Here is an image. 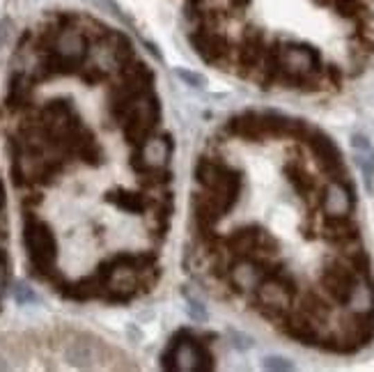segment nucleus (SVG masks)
<instances>
[{
	"mask_svg": "<svg viewBox=\"0 0 374 372\" xmlns=\"http://www.w3.org/2000/svg\"><path fill=\"white\" fill-rule=\"evenodd\" d=\"M122 120H124V134H127V138H131V141L148 136L159 120L157 99H154L152 94H148V97H138Z\"/></svg>",
	"mask_w": 374,
	"mask_h": 372,
	"instance_id": "obj_2",
	"label": "nucleus"
},
{
	"mask_svg": "<svg viewBox=\"0 0 374 372\" xmlns=\"http://www.w3.org/2000/svg\"><path fill=\"white\" fill-rule=\"evenodd\" d=\"M55 53L64 60L67 69L76 67V64L83 62V57L87 53L85 35L76 30V28H62L55 37Z\"/></svg>",
	"mask_w": 374,
	"mask_h": 372,
	"instance_id": "obj_4",
	"label": "nucleus"
},
{
	"mask_svg": "<svg viewBox=\"0 0 374 372\" xmlns=\"http://www.w3.org/2000/svg\"><path fill=\"white\" fill-rule=\"evenodd\" d=\"M117 207L127 209V211H141L143 207V200L141 195H120V198H115Z\"/></svg>",
	"mask_w": 374,
	"mask_h": 372,
	"instance_id": "obj_18",
	"label": "nucleus"
},
{
	"mask_svg": "<svg viewBox=\"0 0 374 372\" xmlns=\"http://www.w3.org/2000/svg\"><path fill=\"white\" fill-rule=\"evenodd\" d=\"M262 366L267 370H292L294 363L290 359H285V356H267V359L262 361Z\"/></svg>",
	"mask_w": 374,
	"mask_h": 372,
	"instance_id": "obj_17",
	"label": "nucleus"
},
{
	"mask_svg": "<svg viewBox=\"0 0 374 372\" xmlns=\"http://www.w3.org/2000/svg\"><path fill=\"white\" fill-rule=\"evenodd\" d=\"M351 207H354V193L351 186L342 184V181H333L328 184L324 193V209L328 216H347Z\"/></svg>",
	"mask_w": 374,
	"mask_h": 372,
	"instance_id": "obj_6",
	"label": "nucleus"
},
{
	"mask_svg": "<svg viewBox=\"0 0 374 372\" xmlns=\"http://www.w3.org/2000/svg\"><path fill=\"white\" fill-rule=\"evenodd\" d=\"M14 296H17L19 303H35V301H37V294H35V292L30 287H26V285H17Z\"/></svg>",
	"mask_w": 374,
	"mask_h": 372,
	"instance_id": "obj_21",
	"label": "nucleus"
},
{
	"mask_svg": "<svg viewBox=\"0 0 374 372\" xmlns=\"http://www.w3.org/2000/svg\"><path fill=\"white\" fill-rule=\"evenodd\" d=\"M310 148L314 152V157H317L319 166L324 168L326 172H340L342 170V157H340V150L335 148V143L331 141L328 136L319 134V131H314L310 136Z\"/></svg>",
	"mask_w": 374,
	"mask_h": 372,
	"instance_id": "obj_5",
	"label": "nucleus"
},
{
	"mask_svg": "<svg viewBox=\"0 0 374 372\" xmlns=\"http://www.w3.org/2000/svg\"><path fill=\"white\" fill-rule=\"evenodd\" d=\"M230 129L234 134L244 136V138H260L264 136V124H262V115L258 113H244L239 118H234L230 122Z\"/></svg>",
	"mask_w": 374,
	"mask_h": 372,
	"instance_id": "obj_10",
	"label": "nucleus"
},
{
	"mask_svg": "<svg viewBox=\"0 0 374 372\" xmlns=\"http://www.w3.org/2000/svg\"><path fill=\"white\" fill-rule=\"evenodd\" d=\"M190 42H193L197 53H200L204 60H209V62H216L218 57L225 53V39L221 37V35H216V33L197 30V33L190 35Z\"/></svg>",
	"mask_w": 374,
	"mask_h": 372,
	"instance_id": "obj_7",
	"label": "nucleus"
},
{
	"mask_svg": "<svg viewBox=\"0 0 374 372\" xmlns=\"http://www.w3.org/2000/svg\"><path fill=\"white\" fill-rule=\"evenodd\" d=\"M255 244H258V232L255 230H241L230 239V248L237 253H248Z\"/></svg>",
	"mask_w": 374,
	"mask_h": 372,
	"instance_id": "obj_12",
	"label": "nucleus"
},
{
	"mask_svg": "<svg viewBox=\"0 0 374 372\" xmlns=\"http://www.w3.org/2000/svg\"><path fill=\"white\" fill-rule=\"evenodd\" d=\"M92 347L87 342H71V347L67 349V359L76 366H85L87 361H92Z\"/></svg>",
	"mask_w": 374,
	"mask_h": 372,
	"instance_id": "obj_14",
	"label": "nucleus"
},
{
	"mask_svg": "<svg viewBox=\"0 0 374 372\" xmlns=\"http://www.w3.org/2000/svg\"><path fill=\"white\" fill-rule=\"evenodd\" d=\"M356 283H358L356 274L351 272V269L342 267L340 262H333V265L328 269H324V274H321V285L326 287V292L337 303L349 301L351 290H354Z\"/></svg>",
	"mask_w": 374,
	"mask_h": 372,
	"instance_id": "obj_3",
	"label": "nucleus"
},
{
	"mask_svg": "<svg viewBox=\"0 0 374 372\" xmlns=\"http://www.w3.org/2000/svg\"><path fill=\"white\" fill-rule=\"evenodd\" d=\"M335 10L347 19H354V17H361L363 14V3L361 0H333Z\"/></svg>",
	"mask_w": 374,
	"mask_h": 372,
	"instance_id": "obj_15",
	"label": "nucleus"
},
{
	"mask_svg": "<svg viewBox=\"0 0 374 372\" xmlns=\"http://www.w3.org/2000/svg\"><path fill=\"white\" fill-rule=\"evenodd\" d=\"M3 200H5V191H3V184H0V205H3Z\"/></svg>",
	"mask_w": 374,
	"mask_h": 372,
	"instance_id": "obj_25",
	"label": "nucleus"
},
{
	"mask_svg": "<svg viewBox=\"0 0 374 372\" xmlns=\"http://www.w3.org/2000/svg\"><path fill=\"white\" fill-rule=\"evenodd\" d=\"M186 310L190 319H195V322H207V310H204V305L200 301H195V299H188Z\"/></svg>",
	"mask_w": 374,
	"mask_h": 372,
	"instance_id": "obj_19",
	"label": "nucleus"
},
{
	"mask_svg": "<svg viewBox=\"0 0 374 372\" xmlns=\"http://www.w3.org/2000/svg\"><path fill=\"white\" fill-rule=\"evenodd\" d=\"M24 239H26L28 255H30L35 269L48 272V269L53 267L55 251H57L53 232H51L42 221H37L35 216H28L26 228H24Z\"/></svg>",
	"mask_w": 374,
	"mask_h": 372,
	"instance_id": "obj_1",
	"label": "nucleus"
},
{
	"mask_svg": "<svg viewBox=\"0 0 374 372\" xmlns=\"http://www.w3.org/2000/svg\"><path fill=\"white\" fill-rule=\"evenodd\" d=\"M230 338H232V345L237 349H241V352H244V349H251L255 345V340L251 338V335H246L241 331H234V329L230 331Z\"/></svg>",
	"mask_w": 374,
	"mask_h": 372,
	"instance_id": "obj_20",
	"label": "nucleus"
},
{
	"mask_svg": "<svg viewBox=\"0 0 374 372\" xmlns=\"http://www.w3.org/2000/svg\"><path fill=\"white\" fill-rule=\"evenodd\" d=\"M181 81H184L186 85H190V87H204L207 85V78H204L202 74H197V71H190V69H177L175 71Z\"/></svg>",
	"mask_w": 374,
	"mask_h": 372,
	"instance_id": "obj_16",
	"label": "nucleus"
},
{
	"mask_svg": "<svg viewBox=\"0 0 374 372\" xmlns=\"http://www.w3.org/2000/svg\"><path fill=\"white\" fill-rule=\"evenodd\" d=\"M232 281L239 290H253L264 281V274L251 262H241L239 267L232 269Z\"/></svg>",
	"mask_w": 374,
	"mask_h": 372,
	"instance_id": "obj_11",
	"label": "nucleus"
},
{
	"mask_svg": "<svg viewBox=\"0 0 374 372\" xmlns=\"http://www.w3.org/2000/svg\"><path fill=\"white\" fill-rule=\"evenodd\" d=\"M3 287H5V274H3V267H0V294H3Z\"/></svg>",
	"mask_w": 374,
	"mask_h": 372,
	"instance_id": "obj_24",
	"label": "nucleus"
},
{
	"mask_svg": "<svg viewBox=\"0 0 374 372\" xmlns=\"http://www.w3.org/2000/svg\"><path fill=\"white\" fill-rule=\"evenodd\" d=\"M356 163L361 168L365 186L372 188V179H374V150H365V152H356Z\"/></svg>",
	"mask_w": 374,
	"mask_h": 372,
	"instance_id": "obj_13",
	"label": "nucleus"
},
{
	"mask_svg": "<svg viewBox=\"0 0 374 372\" xmlns=\"http://www.w3.org/2000/svg\"><path fill=\"white\" fill-rule=\"evenodd\" d=\"M172 154V145L166 138H152L143 145L141 150V166L148 168H161L168 163V159Z\"/></svg>",
	"mask_w": 374,
	"mask_h": 372,
	"instance_id": "obj_8",
	"label": "nucleus"
},
{
	"mask_svg": "<svg viewBox=\"0 0 374 372\" xmlns=\"http://www.w3.org/2000/svg\"><path fill=\"white\" fill-rule=\"evenodd\" d=\"M232 5H237V7H246L248 3H251V0H230Z\"/></svg>",
	"mask_w": 374,
	"mask_h": 372,
	"instance_id": "obj_23",
	"label": "nucleus"
},
{
	"mask_svg": "<svg viewBox=\"0 0 374 372\" xmlns=\"http://www.w3.org/2000/svg\"><path fill=\"white\" fill-rule=\"evenodd\" d=\"M351 148H354L356 152H365V150H372V145H370V141L365 136L354 134V136H351Z\"/></svg>",
	"mask_w": 374,
	"mask_h": 372,
	"instance_id": "obj_22",
	"label": "nucleus"
},
{
	"mask_svg": "<svg viewBox=\"0 0 374 372\" xmlns=\"http://www.w3.org/2000/svg\"><path fill=\"white\" fill-rule=\"evenodd\" d=\"M347 303L351 305V310H354L356 315H372L374 312V285H370V283H356Z\"/></svg>",
	"mask_w": 374,
	"mask_h": 372,
	"instance_id": "obj_9",
	"label": "nucleus"
}]
</instances>
